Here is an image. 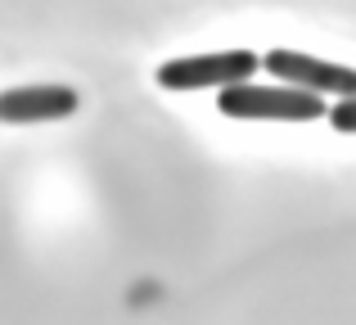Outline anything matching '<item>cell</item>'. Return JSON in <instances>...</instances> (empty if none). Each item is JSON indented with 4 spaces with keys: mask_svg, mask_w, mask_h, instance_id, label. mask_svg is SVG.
Returning a JSON list of instances; mask_svg holds the SVG:
<instances>
[{
    "mask_svg": "<svg viewBox=\"0 0 356 325\" xmlns=\"http://www.w3.org/2000/svg\"><path fill=\"white\" fill-rule=\"evenodd\" d=\"M261 68V54L252 50H212V54H176V59L158 63V86L163 90H221L248 81Z\"/></svg>",
    "mask_w": 356,
    "mask_h": 325,
    "instance_id": "2",
    "label": "cell"
},
{
    "mask_svg": "<svg viewBox=\"0 0 356 325\" xmlns=\"http://www.w3.org/2000/svg\"><path fill=\"white\" fill-rule=\"evenodd\" d=\"M325 122H330L334 132H343V136H356V95L334 100V104H330V113H325Z\"/></svg>",
    "mask_w": 356,
    "mask_h": 325,
    "instance_id": "5",
    "label": "cell"
},
{
    "mask_svg": "<svg viewBox=\"0 0 356 325\" xmlns=\"http://www.w3.org/2000/svg\"><path fill=\"white\" fill-rule=\"evenodd\" d=\"M217 109L226 118H243V122H321L330 109L325 95L289 81H235V86L217 90Z\"/></svg>",
    "mask_w": 356,
    "mask_h": 325,
    "instance_id": "1",
    "label": "cell"
},
{
    "mask_svg": "<svg viewBox=\"0 0 356 325\" xmlns=\"http://www.w3.org/2000/svg\"><path fill=\"white\" fill-rule=\"evenodd\" d=\"M261 68L270 72L275 81H289V86H302V90H316V95H356V68L348 63H334V59H316V54H302V50H266L261 54Z\"/></svg>",
    "mask_w": 356,
    "mask_h": 325,
    "instance_id": "3",
    "label": "cell"
},
{
    "mask_svg": "<svg viewBox=\"0 0 356 325\" xmlns=\"http://www.w3.org/2000/svg\"><path fill=\"white\" fill-rule=\"evenodd\" d=\"M81 104V95L72 86H9L0 90V122H59V118H72Z\"/></svg>",
    "mask_w": 356,
    "mask_h": 325,
    "instance_id": "4",
    "label": "cell"
}]
</instances>
